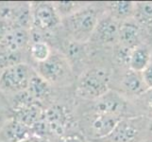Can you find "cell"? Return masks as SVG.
Segmentation results:
<instances>
[{"label": "cell", "mask_w": 152, "mask_h": 142, "mask_svg": "<svg viewBox=\"0 0 152 142\" xmlns=\"http://www.w3.org/2000/svg\"><path fill=\"white\" fill-rule=\"evenodd\" d=\"M6 118H8V117L4 114V112L2 111V109L0 108V126H1V124L3 123V121H4V120L6 119Z\"/></svg>", "instance_id": "26"}, {"label": "cell", "mask_w": 152, "mask_h": 142, "mask_svg": "<svg viewBox=\"0 0 152 142\" xmlns=\"http://www.w3.org/2000/svg\"><path fill=\"white\" fill-rule=\"evenodd\" d=\"M30 30L24 29H10L0 42V46L8 50L28 54L30 45Z\"/></svg>", "instance_id": "12"}, {"label": "cell", "mask_w": 152, "mask_h": 142, "mask_svg": "<svg viewBox=\"0 0 152 142\" xmlns=\"http://www.w3.org/2000/svg\"><path fill=\"white\" fill-rule=\"evenodd\" d=\"M77 127L89 142H97L112 133L121 118L115 116L93 111L76 112Z\"/></svg>", "instance_id": "5"}, {"label": "cell", "mask_w": 152, "mask_h": 142, "mask_svg": "<svg viewBox=\"0 0 152 142\" xmlns=\"http://www.w3.org/2000/svg\"><path fill=\"white\" fill-rule=\"evenodd\" d=\"M100 9L96 5L86 4L75 13L61 20V29L66 37L77 43H88L99 19Z\"/></svg>", "instance_id": "3"}, {"label": "cell", "mask_w": 152, "mask_h": 142, "mask_svg": "<svg viewBox=\"0 0 152 142\" xmlns=\"http://www.w3.org/2000/svg\"><path fill=\"white\" fill-rule=\"evenodd\" d=\"M146 103H148L150 111H152V93H151V95H149V96H148V101H146Z\"/></svg>", "instance_id": "27"}, {"label": "cell", "mask_w": 152, "mask_h": 142, "mask_svg": "<svg viewBox=\"0 0 152 142\" xmlns=\"http://www.w3.org/2000/svg\"><path fill=\"white\" fill-rule=\"evenodd\" d=\"M33 135L32 129L13 118H8L0 126V142H21Z\"/></svg>", "instance_id": "11"}, {"label": "cell", "mask_w": 152, "mask_h": 142, "mask_svg": "<svg viewBox=\"0 0 152 142\" xmlns=\"http://www.w3.org/2000/svg\"><path fill=\"white\" fill-rule=\"evenodd\" d=\"M57 142H88L80 131H77L74 133H70L61 138Z\"/></svg>", "instance_id": "22"}, {"label": "cell", "mask_w": 152, "mask_h": 142, "mask_svg": "<svg viewBox=\"0 0 152 142\" xmlns=\"http://www.w3.org/2000/svg\"><path fill=\"white\" fill-rule=\"evenodd\" d=\"M31 28L30 40L45 41L50 45L61 29V18L52 2H30Z\"/></svg>", "instance_id": "1"}, {"label": "cell", "mask_w": 152, "mask_h": 142, "mask_svg": "<svg viewBox=\"0 0 152 142\" xmlns=\"http://www.w3.org/2000/svg\"><path fill=\"white\" fill-rule=\"evenodd\" d=\"M34 73V69L27 63H20L2 70L0 74V94L12 96L26 91Z\"/></svg>", "instance_id": "6"}, {"label": "cell", "mask_w": 152, "mask_h": 142, "mask_svg": "<svg viewBox=\"0 0 152 142\" xmlns=\"http://www.w3.org/2000/svg\"><path fill=\"white\" fill-rule=\"evenodd\" d=\"M137 17L144 24H152V2H141L136 8Z\"/></svg>", "instance_id": "20"}, {"label": "cell", "mask_w": 152, "mask_h": 142, "mask_svg": "<svg viewBox=\"0 0 152 142\" xmlns=\"http://www.w3.org/2000/svg\"><path fill=\"white\" fill-rule=\"evenodd\" d=\"M27 91L35 102L41 104L43 108H46L56 99L59 89L50 85L43 78L34 73L29 82V85Z\"/></svg>", "instance_id": "10"}, {"label": "cell", "mask_w": 152, "mask_h": 142, "mask_svg": "<svg viewBox=\"0 0 152 142\" xmlns=\"http://www.w3.org/2000/svg\"><path fill=\"white\" fill-rule=\"evenodd\" d=\"M27 58L28 54L13 52L0 46V71L20 63H27Z\"/></svg>", "instance_id": "17"}, {"label": "cell", "mask_w": 152, "mask_h": 142, "mask_svg": "<svg viewBox=\"0 0 152 142\" xmlns=\"http://www.w3.org/2000/svg\"><path fill=\"white\" fill-rule=\"evenodd\" d=\"M10 29V27L9 23L6 20L0 18V42H1L2 39L6 36V34L9 32Z\"/></svg>", "instance_id": "24"}, {"label": "cell", "mask_w": 152, "mask_h": 142, "mask_svg": "<svg viewBox=\"0 0 152 142\" xmlns=\"http://www.w3.org/2000/svg\"><path fill=\"white\" fill-rule=\"evenodd\" d=\"M0 18L6 20L9 23L10 29H30V3H0Z\"/></svg>", "instance_id": "7"}, {"label": "cell", "mask_w": 152, "mask_h": 142, "mask_svg": "<svg viewBox=\"0 0 152 142\" xmlns=\"http://www.w3.org/2000/svg\"><path fill=\"white\" fill-rule=\"evenodd\" d=\"M120 24L110 15L101 16L95 30L93 31L88 44L96 46H109L118 42Z\"/></svg>", "instance_id": "8"}, {"label": "cell", "mask_w": 152, "mask_h": 142, "mask_svg": "<svg viewBox=\"0 0 152 142\" xmlns=\"http://www.w3.org/2000/svg\"><path fill=\"white\" fill-rule=\"evenodd\" d=\"M52 3H53L54 8L57 10L58 14L60 15L61 20L70 16V15L75 13L77 10H80L87 4L82 2H75V1H57Z\"/></svg>", "instance_id": "19"}, {"label": "cell", "mask_w": 152, "mask_h": 142, "mask_svg": "<svg viewBox=\"0 0 152 142\" xmlns=\"http://www.w3.org/2000/svg\"><path fill=\"white\" fill-rule=\"evenodd\" d=\"M21 142H51L50 140L46 139L45 138H41V136H38V135H31L29 138H26L25 140L21 141Z\"/></svg>", "instance_id": "25"}, {"label": "cell", "mask_w": 152, "mask_h": 142, "mask_svg": "<svg viewBox=\"0 0 152 142\" xmlns=\"http://www.w3.org/2000/svg\"><path fill=\"white\" fill-rule=\"evenodd\" d=\"M122 85L126 91L132 95L143 94L148 89L143 81L142 74L130 69L124 75Z\"/></svg>", "instance_id": "15"}, {"label": "cell", "mask_w": 152, "mask_h": 142, "mask_svg": "<svg viewBox=\"0 0 152 142\" xmlns=\"http://www.w3.org/2000/svg\"><path fill=\"white\" fill-rule=\"evenodd\" d=\"M110 16L115 20L129 17L133 13V4L129 1H117L108 4Z\"/></svg>", "instance_id": "18"}, {"label": "cell", "mask_w": 152, "mask_h": 142, "mask_svg": "<svg viewBox=\"0 0 152 142\" xmlns=\"http://www.w3.org/2000/svg\"><path fill=\"white\" fill-rule=\"evenodd\" d=\"M53 47L45 41L30 42L28 49L27 64L29 65L45 62L51 55Z\"/></svg>", "instance_id": "14"}, {"label": "cell", "mask_w": 152, "mask_h": 142, "mask_svg": "<svg viewBox=\"0 0 152 142\" xmlns=\"http://www.w3.org/2000/svg\"><path fill=\"white\" fill-rule=\"evenodd\" d=\"M36 74L57 89L74 87L76 75L66 58L53 49L51 55L43 63L31 65Z\"/></svg>", "instance_id": "2"}, {"label": "cell", "mask_w": 152, "mask_h": 142, "mask_svg": "<svg viewBox=\"0 0 152 142\" xmlns=\"http://www.w3.org/2000/svg\"><path fill=\"white\" fill-rule=\"evenodd\" d=\"M142 74L143 81L145 83V85L148 86V88L152 89V64H149L146 66L145 69L141 72Z\"/></svg>", "instance_id": "23"}, {"label": "cell", "mask_w": 152, "mask_h": 142, "mask_svg": "<svg viewBox=\"0 0 152 142\" xmlns=\"http://www.w3.org/2000/svg\"><path fill=\"white\" fill-rule=\"evenodd\" d=\"M149 131H150V132L152 133V120H151V121H150V123H149Z\"/></svg>", "instance_id": "28"}, {"label": "cell", "mask_w": 152, "mask_h": 142, "mask_svg": "<svg viewBox=\"0 0 152 142\" xmlns=\"http://www.w3.org/2000/svg\"><path fill=\"white\" fill-rule=\"evenodd\" d=\"M140 32L138 27L133 23L124 22L120 24L118 42L119 45L129 49H134L138 46Z\"/></svg>", "instance_id": "13"}, {"label": "cell", "mask_w": 152, "mask_h": 142, "mask_svg": "<svg viewBox=\"0 0 152 142\" xmlns=\"http://www.w3.org/2000/svg\"><path fill=\"white\" fill-rule=\"evenodd\" d=\"M141 135L140 123L136 118H121L112 133L97 142H138Z\"/></svg>", "instance_id": "9"}, {"label": "cell", "mask_w": 152, "mask_h": 142, "mask_svg": "<svg viewBox=\"0 0 152 142\" xmlns=\"http://www.w3.org/2000/svg\"><path fill=\"white\" fill-rule=\"evenodd\" d=\"M111 73L102 66H87L76 79L74 93L78 101L91 102L111 89Z\"/></svg>", "instance_id": "4"}, {"label": "cell", "mask_w": 152, "mask_h": 142, "mask_svg": "<svg viewBox=\"0 0 152 142\" xmlns=\"http://www.w3.org/2000/svg\"><path fill=\"white\" fill-rule=\"evenodd\" d=\"M132 51V49H127V47H124L119 45V46H117L116 50H115L114 57L119 64H129Z\"/></svg>", "instance_id": "21"}, {"label": "cell", "mask_w": 152, "mask_h": 142, "mask_svg": "<svg viewBox=\"0 0 152 142\" xmlns=\"http://www.w3.org/2000/svg\"><path fill=\"white\" fill-rule=\"evenodd\" d=\"M150 51L145 46H136L132 49L129 57V65L130 70L135 72H142L149 65Z\"/></svg>", "instance_id": "16"}]
</instances>
